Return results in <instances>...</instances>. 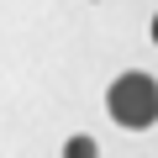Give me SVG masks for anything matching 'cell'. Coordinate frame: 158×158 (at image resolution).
Wrapping results in <instances>:
<instances>
[{"instance_id":"obj_1","label":"cell","mask_w":158,"mask_h":158,"mask_svg":"<svg viewBox=\"0 0 158 158\" xmlns=\"http://www.w3.org/2000/svg\"><path fill=\"white\" fill-rule=\"evenodd\" d=\"M106 111L111 121H121L127 132H142L158 121V79L153 74H121L106 90Z\"/></svg>"},{"instance_id":"obj_2","label":"cell","mask_w":158,"mask_h":158,"mask_svg":"<svg viewBox=\"0 0 158 158\" xmlns=\"http://www.w3.org/2000/svg\"><path fill=\"white\" fill-rule=\"evenodd\" d=\"M153 42H158V16H153Z\"/></svg>"}]
</instances>
